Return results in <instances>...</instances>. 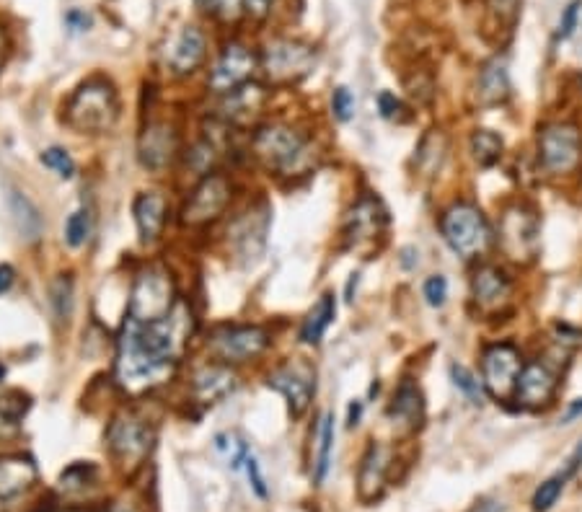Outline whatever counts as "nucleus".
Here are the masks:
<instances>
[{"label": "nucleus", "instance_id": "nucleus-56", "mask_svg": "<svg viewBox=\"0 0 582 512\" xmlns=\"http://www.w3.org/2000/svg\"><path fill=\"white\" fill-rule=\"evenodd\" d=\"M575 91H577V96H580V99H582V75L580 73L575 75Z\"/></svg>", "mask_w": 582, "mask_h": 512}, {"label": "nucleus", "instance_id": "nucleus-10", "mask_svg": "<svg viewBox=\"0 0 582 512\" xmlns=\"http://www.w3.org/2000/svg\"><path fill=\"white\" fill-rule=\"evenodd\" d=\"M272 225V210L270 205L264 200L254 202L238 213L236 218L231 220L226 231V241H228V254L236 259L238 264H257L262 259L264 249H267V233H270Z\"/></svg>", "mask_w": 582, "mask_h": 512}, {"label": "nucleus", "instance_id": "nucleus-16", "mask_svg": "<svg viewBox=\"0 0 582 512\" xmlns=\"http://www.w3.org/2000/svg\"><path fill=\"white\" fill-rule=\"evenodd\" d=\"M388 225V213L383 202L373 194L360 197L355 205L350 207V213L345 215L342 223V241L347 249L352 251H370L376 246L378 238H383Z\"/></svg>", "mask_w": 582, "mask_h": 512}, {"label": "nucleus", "instance_id": "nucleus-30", "mask_svg": "<svg viewBox=\"0 0 582 512\" xmlns=\"http://www.w3.org/2000/svg\"><path fill=\"white\" fill-rule=\"evenodd\" d=\"M469 153L479 169H492L502 161L505 153V140L500 132L487 130V127H476L469 138Z\"/></svg>", "mask_w": 582, "mask_h": 512}, {"label": "nucleus", "instance_id": "nucleus-26", "mask_svg": "<svg viewBox=\"0 0 582 512\" xmlns=\"http://www.w3.org/2000/svg\"><path fill=\"white\" fill-rule=\"evenodd\" d=\"M476 99L482 107H502L510 99V73L502 57H492L476 75Z\"/></svg>", "mask_w": 582, "mask_h": 512}, {"label": "nucleus", "instance_id": "nucleus-36", "mask_svg": "<svg viewBox=\"0 0 582 512\" xmlns=\"http://www.w3.org/2000/svg\"><path fill=\"white\" fill-rule=\"evenodd\" d=\"M451 381H453V386H456L458 391L471 401V404H484V399H487V391H484L482 378H479L474 370L466 368V365L451 363Z\"/></svg>", "mask_w": 582, "mask_h": 512}, {"label": "nucleus", "instance_id": "nucleus-40", "mask_svg": "<svg viewBox=\"0 0 582 512\" xmlns=\"http://www.w3.org/2000/svg\"><path fill=\"white\" fill-rule=\"evenodd\" d=\"M39 161L47 166L50 171H55L60 179H65V182H70L73 176H76L78 166L76 161H73V156H70L68 150L65 148H57V145H52V148L42 150V156H39Z\"/></svg>", "mask_w": 582, "mask_h": 512}, {"label": "nucleus", "instance_id": "nucleus-14", "mask_svg": "<svg viewBox=\"0 0 582 512\" xmlns=\"http://www.w3.org/2000/svg\"><path fill=\"white\" fill-rule=\"evenodd\" d=\"M233 197V184L226 174L202 176L197 187L189 192L187 202L182 207V223L189 228L213 223L226 213Z\"/></svg>", "mask_w": 582, "mask_h": 512}, {"label": "nucleus", "instance_id": "nucleus-15", "mask_svg": "<svg viewBox=\"0 0 582 512\" xmlns=\"http://www.w3.org/2000/svg\"><path fill=\"white\" fill-rule=\"evenodd\" d=\"M559 388H562V381H559L557 368H551L546 360L536 357V360H526L520 370L513 401L526 412H546L557 401Z\"/></svg>", "mask_w": 582, "mask_h": 512}, {"label": "nucleus", "instance_id": "nucleus-5", "mask_svg": "<svg viewBox=\"0 0 582 512\" xmlns=\"http://www.w3.org/2000/svg\"><path fill=\"white\" fill-rule=\"evenodd\" d=\"M536 161L549 179H567L582 169V130L570 119H549L536 132Z\"/></svg>", "mask_w": 582, "mask_h": 512}, {"label": "nucleus", "instance_id": "nucleus-21", "mask_svg": "<svg viewBox=\"0 0 582 512\" xmlns=\"http://www.w3.org/2000/svg\"><path fill=\"white\" fill-rule=\"evenodd\" d=\"M386 417L404 435H412V432H417L425 425V394H422V388L412 378H404L396 386L394 399H391L386 409Z\"/></svg>", "mask_w": 582, "mask_h": 512}, {"label": "nucleus", "instance_id": "nucleus-33", "mask_svg": "<svg viewBox=\"0 0 582 512\" xmlns=\"http://www.w3.org/2000/svg\"><path fill=\"white\" fill-rule=\"evenodd\" d=\"M445 150H448V145H445V138L440 135V130L438 132L432 130L430 135L422 138V143L417 145V150H414V153H417L414 161H417L422 174L425 176L438 174L440 166H443V161H445Z\"/></svg>", "mask_w": 582, "mask_h": 512}, {"label": "nucleus", "instance_id": "nucleus-53", "mask_svg": "<svg viewBox=\"0 0 582 512\" xmlns=\"http://www.w3.org/2000/svg\"><path fill=\"white\" fill-rule=\"evenodd\" d=\"M580 466H582V440H580V443H577L575 453H572V456H570V461H567V466H564V474H567L572 479V476L577 474V469H580Z\"/></svg>", "mask_w": 582, "mask_h": 512}, {"label": "nucleus", "instance_id": "nucleus-24", "mask_svg": "<svg viewBox=\"0 0 582 512\" xmlns=\"http://www.w3.org/2000/svg\"><path fill=\"white\" fill-rule=\"evenodd\" d=\"M132 215H135V225H138L140 241L143 244H156L161 238L163 228H166V215H169V202L156 189L140 192L135 205H132Z\"/></svg>", "mask_w": 582, "mask_h": 512}, {"label": "nucleus", "instance_id": "nucleus-32", "mask_svg": "<svg viewBox=\"0 0 582 512\" xmlns=\"http://www.w3.org/2000/svg\"><path fill=\"white\" fill-rule=\"evenodd\" d=\"M11 213L16 225H19L21 236L26 241H37L42 236V215H39L37 205H34L29 197H24L21 192L11 194Z\"/></svg>", "mask_w": 582, "mask_h": 512}, {"label": "nucleus", "instance_id": "nucleus-42", "mask_svg": "<svg viewBox=\"0 0 582 512\" xmlns=\"http://www.w3.org/2000/svg\"><path fill=\"white\" fill-rule=\"evenodd\" d=\"M215 445H218L220 453H226L228 456V466L231 469H238L241 463H246V458H249V450H246V443L244 440H238L236 435H231V432H226V435H218L215 438Z\"/></svg>", "mask_w": 582, "mask_h": 512}, {"label": "nucleus", "instance_id": "nucleus-17", "mask_svg": "<svg viewBox=\"0 0 582 512\" xmlns=\"http://www.w3.org/2000/svg\"><path fill=\"white\" fill-rule=\"evenodd\" d=\"M254 70H257V57H254V52H249L246 44L231 42L223 47L220 57L215 60L213 70L207 75V88L213 94L228 96L236 88L246 86L251 75H254Z\"/></svg>", "mask_w": 582, "mask_h": 512}, {"label": "nucleus", "instance_id": "nucleus-2", "mask_svg": "<svg viewBox=\"0 0 582 512\" xmlns=\"http://www.w3.org/2000/svg\"><path fill=\"white\" fill-rule=\"evenodd\" d=\"M445 246L464 262H484L497 246L495 228L484 210L471 200H456L445 207L438 220Z\"/></svg>", "mask_w": 582, "mask_h": 512}, {"label": "nucleus", "instance_id": "nucleus-55", "mask_svg": "<svg viewBox=\"0 0 582 512\" xmlns=\"http://www.w3.org/2000/svg\"><path fill=\"white\" fill-rule=\"evenodd\" d=\"M73 512H132L127 507H109V510H73Z\"/></svg>", "mask_w": 582, "mask_h": 512}, {"label": "nucleus", "instance_id": "nucleus-9", "mask_svg": "<svg viewBox=\"0 0 582 512\" xmlns=\"http://www.w3.org/2000/svg\"><path fill=\"white\" fill-rule=\"evenodd\" d=\"M272 334L259 324H226L207 337V350L218 363L244 365L270 350Z\"/></svg>", "mask_w": 582, "mask_h": 512}, {"label": "nucleus", "instance_id": "nucleus-51", "mask_svg": "<svg viewBox=\"0 0 582 512\" xmlns=\"http://www.w3.org/2000/svg\"><path fill=\"white\" fill-rule=\"evenodd\" d=\"M582 417V399H575V401H570V404H567V409H564V414H562V419H559V422H562V425H572V422H575V419H580Z\"/></svg>", "mask_w": 582, "mask_h": 512}, {"label": "nucleus", "instance_id": "nucleus-31", "mask_svg": "<svg viewBox=\"0 0 582 512\" xmlns=\"http://www.w3.org/2000/svg\"><path fill=\"white\" fill-rule=\"evenodd\" d=\"M29 409H32V396L19 391V388L0 394V438H8V435L19 430Z\"/></svg>", "mask_w": 582, "mask_h": 512}, {"label": "nucleus", "instance_id": "nucleus-50", "mask_svg": "<svg viewBox=\"0 0 582 512\" xmlns=\"http://www.w3.org/2000/svg\"><path fill=\"white\" fill-rule=\"evenodd\" d=\"M16 282V272H13L11 264H0V295H6Z\"/></svg>", "mask_w": 582, "mask_h": 512}, {"label": "nucleus", "instance_id": "nucleus-19", "mask_svg": "<svg viewBox=\"0 0 582 512\" xmlns=\"http://www.w3.org/2000/svg\"><path fill=\"white\" fill-rule=\"evenodd\" d=\"M179 153V132L166 119L148 122L138 140V161L148 171H166Z\"/></svg>", "mask_w": 582, "mask_h": 512}, {"label": "nucleus", "instance_id": "nucleus-11", "mask_svg": "<svg viewBox=\"0 0 582 512\" xmlns=\"http://www.w3.org/2000/svg\"><path fill=\"white\" fill-rule=\"evenodd\" d=\"M523 365H526V360H523V352L515 342L487 344L479 357V368H482L479 378H482L487 396L497 399L500 404L513 401L515 383H518Z\"/></svg>", "mask_w": 582, "mask_h": 512}, {"label": "nucleus", "instance_id": "nucleus-37", "mask_svg": "<svg viewBox=\"0 0 582 512\" xmlns=\"http://www.w3.org/2000/svg\"><path fill=\"white\" fill-rule=\"evenodd\" d=\"M567 479H570V476L564 474V471H559L557 476H551V479L541 481L531 497V510L533 512H549L551 507L557 505L559 497H562L564 487H567Z\"/></svg>", "mask_w": 582, "mask_h": 512}, {"label": "nucleus", "instance_id": "nucleus-44", "mask_svg": "<svg viewBox=\"0 0 582 512\" xmlns=\"http://www.w3.org/2000/svg\"><path fill=\"white\" fill-rule=\"evenodd\" d=\"M422 295H425L427 306L443 308L445 300H448V280L445 275H430L422 285Z\"/></svg>", "mask_w": 582, "mask_h": 512}, {"label": "nucleus", "instance_id": "nucleus-3", "mask_svg": "<svg viewBox=\"0 0 582 512\" xmlns=\"http://www.w3.org/2000/svg\"><path fill=\"white\" fill-rule=\"evenodd\" d=\"M119 119V96L107 78H88L65 104V125L81 135H104Z\"/></svg>", "mask_w": 582, "mask_h": 512}, {"label": "nucleus", "instance_id": "nucleus-18", "mask_svg": "<svg viewBox=\"0 0 582 512\" xmlns=\"http://www.w3.org/2000/svg\"><path fill=\"white\" fill-rule=\"evenodd\" d=\"M267 386L285 396L290 414L298 419L311 409L316 396V370L306 363H285L267 375Z\"/></svg>", "mask_w": 582, "mask_h": 512}, {"label": "nucleus", "instance_id": "nucleus-6", "mask_svg": "<svg viewBox=\"0 0 582 512\" xmlns=\"http://www.w3.org/2000/svg\"><path fill=\"white\" fill-rule=\"evenodd\" d=\"M176 365L163 363L145 350L130 331L122 329L117 339V357H114V381L125 388L127 394H145L151 388L163 386L174 373Z\"/></svg>", "mask_w": 582, "mask_h": 512}, {"label": "nucleus", "instance_id": "nucleus-4", "mask_svg": "<svg viewBox=\"0 0 582 512\" xmlns=\"http://www.w3.org/2000/svg\"><path fill=\"white\" fill-rule=\"evenodd\" d=\"M497 249L507 262L533 264L541 251V213L528 200L507 202L497 218Z\"/></svg>", "mask_w": 582, "mask_h": 512}, {"label": "nucleus", "instance_id": "nucleus-54", "mask_svg": "<svg viewBox=\"0 0 582 512\" xmlns=\"http://www.w3.org/2000/svg\"><path fill=\"white\" fill-rule=\"evenodd\" d=\"M8 50H11V44H8L6 32H3V29H0V68H3V63H6Z\"/></svg>", "mask_w": 582, "mask_h": 512}, {"label": "nucleus", "instance_id": "nucleus-12", "mask_svg": "<svg viewBox=\"0 0 582 512\" xmlns=\"http://www.w3.org/2000/svg\"><path fill=\"white\" fill-rule=\"evenodd\" d=\"M316 50L298 39H272L262 52V70L275 86H290L313 73Z\"/></svg>", "mask_w": 582, "mask_h": 512}, {"label": "nucleus", "instance_id": "nucleus-43", "mask_svg": "<svg viewBox=\"0 0 582 512\" xmlns=\"http://www.w3.org/2000/svg\"><path fill=\"white\" fill-rule=\"evenodd\" d=\"M332 114L337 122H350L355 117V96L347 86H337L332 94Z\"/></svg>", "mask_w": 582, "mask_h": 512}, {"label": "nucleus", "instance_id": "nucleus-38", "mask_svg": "<svg viewBox=\"0 0 582 512\" xmlns=\"http://www.w3.org/2000/svg\"><path fill=\"white\" fill-rule=\"evenodd\" d=\"M218 161V145L210 138H202L192 145V150L187 153V166L194 176H207L213 163Z\"/></svg>", "mask_w": 582, "mask_h": 512}, {"label": "nucleus", "instance_id": "nucleus-22", "mask_svg": "<svg viewBox=\"0 0 582 512\" xmlns=\"http://www.w3.org/2000/svg\"><path fill=\"white\" fill-rule=\"evenodd\" d=\"M238 388V375L226 363H207L194 370L192 375V399L202 406H213L231 396Z\"/></svg>", "mask_w": 582, "mask_h": 512}, {"label": "nucleus", "instance_id": "nucleus-47", "mask_svg": "<svg viewBox=\"0 0 582 512\" xmlns=\"http://www.w3.org/2000/svg\"><path fill=\"white\" fill-rule=\"evenodd\" d=\"M378 112H381L383 119H396L401 112V101L391 91H381L378 94Z\"/></svg>", "mask_w": 582, "mask_h": 512}, {"label": "nucleus", "instance_id": "nucleus-48", "mask_svg": "<svg viewBox=\"0 0 582 512\" xmlns=\"http://www.w3.org/2000/svg\"><path fill=\"white\" fill-rule=\"evenodd\" d=\"M492 8H495V13L500 16V21L513 24V21L518 19L520 0H492Z\"/></svg>", "mask_w": 582, "mask_h": 512}, {"label": "nucleus", "instance_id": "nucleus-23", "mask_svg": "<svg viewBox=\"0 0 582 512\" xmlns=\"http://www.w3.org/2000/svg\"><path fill=\"white\" fill-rule=\"evenodd\" d=\"M207 42L205 34L197 26H184L182 32L171 39L166 50V65L174 75H192L194 70L205 63Z\"/></svg>", "mask_w": 582, "mask_h": 512}, {"label": "nucleus", "instance_id": "nucleus-57", "mask_svg": "<svg viewBox=\"0 0 582 512\" xmlns=\"http://www.w3.org/2000/svg\"><path fill=\"white\" fill-rule=\"evenodd\" d=\"M3 375H6V368H3V365H0V378H3Z\"/></svg>", "mask_w": 582, "mask_h": 512}, {"label": "nucleus", "instance_id": "nucleus-25", "mask_svg": "<svg viewBox=\"0 0 582 512\" xmlns=\"http://www.w3.org/2000/svg\"><path fill=\"white\" fill-rule=\"evenodd\" d=\"M37 463L29 456H0V502L13 500L37 484Z\"/></svg>", "mask_w": 582, "mask_h": 512}, {"label": "nucleus", "instance_id": "nucleus-7", "mask_svg": "<svg viewBox=\"0 0 582 512\" xmlns=\"http://www.w3.org/2000/svg\"><path fill=\"white\" fill-rule=\"evenodd\" d=\"M176 288L174 277L169 269L151 264L140 269L130 288V300H127V319L151 324V321L169 316L171 308L176 306Z\"/></svg>", "mask_w": 582, "mask_h": 512}, {"label": "nucleus", "instance_id": "nucleus-52", "mask_svg": "<svg viewBox=\"0 0 582 512\" xmlns=\"http://www.w3.org/2000/svg\"><path fill=\"white\" fill-rule=\"evenodd\" d=\"M363 412H365V404L363 401H352L350 406H347V427H357L360 425V419H363Z\"/></svg>", "mask_w": 582, "mask_h": 512}, {"label": "nucleus", "instance_id": "nucleus-35", "mask_svg": "<svg viewBox=\"0 0 582 512\" xmlns=\"http://www.w3.org/2000/svg\"><path fill=\"white\" fill-rule=\"evenodd\" d=\"M96 479H99V469H96L94 463H73L60 476V489L65 494H83L86 489L94 487Z\"/></svg>", "mask_w": 582, "mask_h": 512}, {"label": "nucleus", "instance_id": "nucleus-34", "mask_svg": "<svg viewBox=\"0 0 582 512\" xmlns=\"http://www.w3.org/2000/svg\"><path fill=\"white\" fill-rule=\"evenodd\" d=\"M50 303L55 311V319L63 324L73 316V306H76V285L70 275H57L50 285Z\"/></svg>", "mask_w": 582, "mask_h": 512}, {"label": "nucleus", "instance_id": "nucleus-8", "mask_svg": "<svg viewBox=\"0 0 582 512\" xmlns=\"http://www.w3.org/2000/svg\"><path fill=\"white\" fill-rule=\"evenodd\" d=\"M153 427L135 412H119L107 430V448L112 461L125 474H135L151 456Z\"/></svg>", "mask_w": 582, "mask_h": 512}, {"label": "nucleus", "instance_id": "nucleus-27", "mask_svg": "<svg viewBox=\"0 0 582 512\" xmlns=\"http://www.w3.org/2000/svg\"><path fill=\"white\" fill-rule=\"evenodd\" d=\"M264 104H267V91L259 83H246V86L236 88L233 94L226 96V101H223V117L231 125H251L254 117L262 114Z\"/></svg>", "mask_w": 582, "mask_h": 512}, {"label": "nucleus", "instance_id": "nucleus-46", "mask_svg": "<svg viewBox=\"0 0 582 512\" xmlns=\"http://www.w3.org/2000/svg\"><path fill=\"white\" fill-rule=\"evenodd\" d=\"M246 471H249V481H251V489L257 492V497H262V500H267V481H264V474H262V466H259V461L254 456L246 458Z\"/></svg>", "mask_w": 582, "mask_h": 512}, {"label": "nucleus", "instance_id": "nucleus-39", "mask_svg": "<svg viewBox=\"0 0 582 512\" xmlns=\"http://www.w3.org/2000/svg\"><path fill=\"white\" fill-rule=\"evenodd\" d=\"M65 244L70 249H81L83 244L91 236V213H88L86 207L76 210V213H70L68 220H65Z\"/></svg>", "mask_w": 582, "mask_h": 512}, {"label": "nucleus", "instance_id": "nucleus-28", "mask_svg": "<svg viewBox=\"0 0 582 512\" xmlns=\"http://www.w3.org/2000/svg\"><path fill=\"white\" fill-rule=\"evenodd\" d=\"M334 319H337V295L324 293L313 303V308L306 313V319H303L301 329H298L301 344H308V347L321 344V339L329 331V326L334 324Z\"/></svg>", "mask_w": 582, "mask_h": 512}, {"label": "nucleus", "instance_id": "nucleus-1", "mask_svg": "<svg viewBox=\"0 0 582 512\" xmlns=\"http://www.w3.org/2000/svg\"><path fill=\"white\" fill-rule=\"evenodd\" d=\"M251 156L277 176H306L316 163L311 135L288 122H267L251 135Z\"/></svg>", "mask_w": 582, "mask_h": 512}, {"label": "nucleus", "instance_id": "nucleus-29", "mask_svg": "<svg viewBox=\"0 0 582 512\" xmlns=\"http://www.w3.org/2000/svg\"><path fill=\"white\" fill-rule=\"evenodd\" d=\"M334 435H337V427H334V414L326 412L319 419V430H316V456H313V484L319 487L324 484L326 474L332 469V453H334Z\"/></svg>", "mask_w": 582, "mask_h": 512}, {"label": "nucleus", "instance_id": "nucleus-49", "mask_svg": "<svg viewBox=\"0 0 582 512\" xmlns=\"http://www.w3.org/2000/svg\"><path fill=\"white\" fill-rule=\"evenodd\" d=\"M275 0H244V13L254 21H262L270 16Z\"/></svg>", "mask_w": 582, "mask_h": 512}, {"label": "nucleus", "instance_id": "nucleus-20", "mask_svg": "<svg viewBox=\"0 0 582 512\" xmlns=\"http://www.w3.org/2000/svg\"><path fill=\"white\" fill-rule=\"evenodd\" d=\"M391 463H394V450L373 440L357 466V497H360V502L370 505V502L381 500L388 487Z\"/></svg>", "mask_w": 582, "mask_h": 512}, {"label": "nucleus", "instance_id": "nucleus-41", "mask_svg": "<svg viewBox=\"0 0 582 512\" xmlns=\"http://www.w3.org/2000/svg\"><path fill=\"white\" fill-rule=\"evenodd\" d=\"M197 8L223 21H236L238 13L244 11V0H194Z\"/></svg>", "mask_w": 582, "mask_h": 512}, {"label": "nucleus", "instance_id": "nucleus-45", "mask_svg": "<svg viewBox=\"0 0 582 512\" xmlns=\"http://www.w3.org/2000/svg\"><path fill=\"white\" fill-rule=\"evenodd\" d=\"M580 8H582V0H572L570 6L564 8L562 19H559V26H557L559 42H564V39H570L572 34H575L577 21H580Z\"/></svg>", "mask_w": 582, "mask_h": 512}, {"label": "nucleus", "instance_id": "nucleus-13", "mask_svg": "<svg viewBox=\"0 0 582 512\" xmlns=\"http://www.w3.org/2000/svg\"><path fill=\"white\" fill-rule=\"evenodd\" d=\"M471 303L482 316L495 319L510 308L515 295V280L505 267L495 262H479L471 272Z\"/></svg>", "mask_w": 582, "mask_h": 512}]
</instances>
